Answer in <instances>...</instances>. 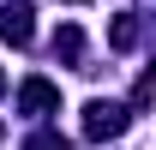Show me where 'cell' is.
Masks as SVG:
<instances>
[{
  "mask_svg": "<svg viewBox=\"0 0 156 150\" xmlns=\"http://www.w3.org/2000/svg\"><path fill=\"white\" fill-rule=\"evenodd\" d=\"M126 120H132V114L120 108V102H90V108H84V138H120V132H126Z\"/></svg>",
  "mask_w": 156,
  "mask_h": 150,
  "instance_id": "obj_1",
  "label": "cell"
},
{
  "mask_svg": "<svg viewBox=\"0 0 156 150\" xmlns=\"http://www.w3.org/2000/svg\"><path fill=\"white\" fill-rule=\"evenodd\" d=\"M18 108L24 114H54L60 108V90L48 84V78H24V84H18Z\"/></svg>",
  "mask_w": 156,
  "mask_h": 150,
  "instance_id": "obj_2",
  "label": "cell"
},
{
  "mask_svg": "<svg viewBox=\"0 0 156 150\" xmlns=\"http://www.w3.org/2000/svg\"><path fill=\"white\" fill-rule=\"evenodd\" d=\"M0 36L12 42V48H24V42L36 36V24H30V6H24V0H12V6H0Z\"/></svg>",
  "mask_w": 156,
  "mask_h": 150,
  "instance_id": "obj_3",
  "label": "cell"
},
{
  "mask_svg": "<svg viewBox=\"0 0 156 150\" xmlns=\"http://www.w3.org/2000/svg\"><path fill=\"white\" fill-rule=\"evenodd\" d=\"M54 54H66V60H78V54H84V36H78V24H60V30H54Z\"/></svg>",
  "mask_w": 156,
  "mask_h": 150,
  "instance_id": "obj_4",
  "label": "cell"
},
{
  "mask_svg": "<svg viewBox=\"0 0 156 150\" xmlns=\"http://www.w3.org/2000/svg\"><path fill=\"white\" fill-rule=\"evenodd\" d=\"M108 42H114V48H132V42H138V24H132V18H114Z\"/></svg>",
  "mask_w": 156,
  "mask_h": 150,
  "instance_id": "obj_5",
  "label": "cell"
},
{
  "mask_svg": "<svg viewBox=\"0 0 156 150\" xmlns=\"http://www.w3.org/2000/svg\"><path fill=\"white\" fill-rule=\"evenodd\" d=\"M24 150H66V138H60V132H36Z\"/></svg>",
  "mask_w": 156,
  "mask_h": 150,
  "instance_id": "obj_6",
  "label": "cell"
},
{
  "mask_svg": "<svg viewBox=\"0 0 156 150\" xmlns=\"http://www.w3.org/2000/svg\"><path fill=\"white\" fill-rule=\"evenodd\" d=\"M0 96H6V72H0Z\"/></svg>",
  "mask_w": 156,
  "mask_h": 150,
  "instance_id": "obj_7",
  "label": "cell"
},
{
  "mask_svg": "<svg viewBox=\"0 0 156 150\" xmlns=\"http://www.w3.org/2000/svg\"><path fill=\"white\" fill-rule=\"evenodd\" d=\"M66 6H84V0H66Z\"/></svg>",
  "mask_w": 156,
  "mask_h": 150,
  "instance_id": "obj_8",
  "label": "cell"
},
{
  "mask_svg": "<svg viewBox=\"0 0 156 150\" xmlns=\"http://www.w3.org/2000/svg\"><path fill=\"white\" fill-rule=\"evenodd\" d=\"M0 138H6V132H0Z\"/></svg>",
  "mask_w": 156,
  "mask_h": 150,
  "instance_id": "obj_9",
  "label": "cell"
}]
</instances>
